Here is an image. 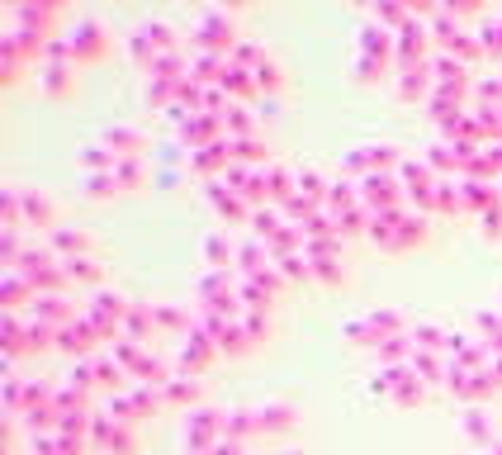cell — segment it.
<instances>
[{
	"label": "cell",
	"mask_w": 502,
	"mask_h": 455,
	"mask_svg": "<svg viewBox=\"0 0 502 455\" xmlns=\"http://www.w3.org/2000/svg\"><path fill=\"white\" fill-rule=\"evenodd\" d=\"M227 67V53H214V48H190V76L195 81H218Z\"/></svg>",
	"instance_id": "5"
},
{
	"label": "cell",
	"mask_w": 502,
	"mask_h": 455,
	"mask_svg": "<svg viewBox=\"0 0 502 455\" xmlns=\"http://www.w3.org/2000/svg\"><path fill=\"white\" fill-rule=\"evenodd\" d=\"M478 44H484V53H497V57H502V10L478 19Z\"/></svg>",
	"instance_id": "9"
},
{
	"label": "cell",
	"mask_w": 502,
	"mask_h": 455,
	"mask_svg": "<svg viewBox=\"0 0 502 455\" xmlns=\"http://www.w3.org/2000/svg\"><path fill=\"white\" fill-rule=\"evenodd\" d=\"M67 38H72L76 62H81V57H100V53H104V24H100L95 15H81L76 24L67 29Z\"/></svg>",
	"instance_id": "2"
},
{
	"label": "cell",
	"mask_w": 502,
	"mask_h": 455,
	"mask_svg": "<svg viewBox=\"0 0 502 455\" xmlns=\"http://www.w3.org/2000/svg\"><path fill=\"white\" fill-rule=\"evenodd\" d=\"M431 86H436V76H431L427 62H417V67H403V72H399V81H393L399 100H427V95H431Z\"/></svg>",
	"instance_id": "3"
},
{
	"label": "cell",
	"mask_w": 502,
	"mask_h": 455,
	"mask_svg": "<svg viewBox=\"0 0 502 455\" xmlns=\"http://www.w3.org/2000/svg\"><path fill=\"white\" fill-rule=\"evenodd\" d=\"M218 86L233 95V100H246V95H256V91H261V86H256V72L237 67L233 57H227V67H223V76H218Z\"/></svg>",
	"instance_id": "4"
},
{
	"label": "cell",
	"mask_w": 502,
	"mask_h": 455,
	"mask_svg": "<svg viewBox=\"0 0 502 455\" xmlns=\"http://www.w3.org/2000/svg\"><path fill=\"white\" fill-rule=\"evenodd\" d=\"M237 34L227 24L223 10H199L195 15V29H190V48H214V53H233Z\"/></svg>",
	"instance_id": "1"
},
{
	"label": "cell",
	"mask_w": 502,
	"mask_h": 455,
	"mask_svg": "<svg viewBox=\"0 0 502 455\" xmlns=\"http://www.w3.org/2000/svg\"><path fill=\"white\" fill-rule=\"evenodd\" d=\"M233 152H237V157H256L261 142H256V138H233Z\"/></svg>",
	"instance_id": "17"
},
{
	"label": "cell",
	"mask_w": 502,
	"mask_h": 455,
	"mask_svg": "<svg viewBox=\"0 0 502 455\" xmlns=\"http://www.w3.org/2000/svg\"><path fill=\"white\" fill-rule=\"evenodd\" d=\"M474 95L484 100V110L502 105V76H484V81H474Z\"/></svg>",
	"instance_id": "11"
},
{
	"label": "cell",
	"mask_w": 502,
	"mask_h": 455,
	"mask_svg": "<svg viewBox=\"0 0 502 455\" xmlns=\"http://www.w3.org/2000/svg\"><path fill=\"white\" fill-rule=\"evenodd\" d=\"M227 57H233V62H237V67H246V72H256V67H261V62H265V48L256 44V38H237V44H233V53H227Z\"/></svg>",
	"instance_id": "8"
},
{
	"label": "cell",
	"mask_w": 502,
	"mask_h": 455,
	"mask_svg": "<svg viewBox=\"0 0 502 455\" xmlns=\"http://www.w3.org/2000/svg\"><path fill=\"white\" fill-rule=\"evenodd\" d=\"M389 67V57H370V53H355V76H361V81H374V76H380Z\"/></svg>",
	"instance_id": "12"
},
{
	"label": "cell",
	"mask_w": 502,
	"mask_h": 455,
	"mask_svg": "<svg viewBox=\"0 0 502 455\" xmlns=\"http://www.w3.org/2000/svg\"><path fill=\"white\" fill-rule=\"evenodd\" d=\"M104 138L119 142V148H142V138H138L133 129H104Z\"/></svg>",
	"instance_id": "16"
},
{
	"label": "cell",
	"mask_w": 502,
	"mask_h": 455,
	"mask_svg": "<svg viewBox=\"0 0 502 455\" xmlns=\"http://www.w3.org/2000/svg\"><path fill=\"white\" fill-rule=\"evenodd\" d=\"M129 53H133V62H138V67H152V62H157V44H152L148 24H138V29L129 34Z\"/></svg>",
	"instance_id": "6"
},
{
	"label": "cell",
	"mask_w": 502,
	"mask_h": 455,
	"mask_svg": "<svg viewBox=\"0 0 502 455\" xmlns=\"http://www.w3.org/2000/svg\"><path fill=\"white\" fill-rule=\"evenodd\" d=\"M446 53H455V57L469 67V62H474L478 53H484V44H478V29H459V34L450 38V44H446Z\"/></svg>",
	"instance_id": "7"
},
{
	"label": "cell",
	"mask_w": 502,
	"mask_h": 455,
	"mask_svg": "<svg viewBox=\"0 0 502 455\" xmlns=\"http://www.w3.org/2000/svg\"><path fill=\"white\" fill-rule=\"evenodd\" d=\"M29 5H38V10H43V15H53V10L62 5V0H29Z\"/></svg>",
	"instance_id": "18"
},
{
	"label": "cell",
	"mask_w": 502,
	"mask_h": 455,
	"mask_svg": "<svg viewBox=\"0 0 502 455\" xmlns=\"http://www.w3.org/2000/svg\"><path fill=\"white\" fill-rule=\"evenodd\" d=\"M351 5H374V0H351Z\"/></svg>",
	"instance_id": "19"
},
{
	"label": "cell",
	"mask_w": 502,
	"mask_h": 455,
	"mask_svg": "<svg viewBox=\"0 0 502 455\" xmlns=\"http://www.w3.org/2000/svg\"><path fill=\"white\" fill-rule=\"evenodd\" d=\"M223 5H242V0H223Z\"/></svg>",
	"instance_id": "20"
},
{
	"label": "cell",
	"mask_w": 502,
	"mask_h": 455,
	"mask_svg": "<svg viewBox=\"0 0 502 455\" xmlns=\"http://www.w3.org/2000/svg\"><path fill=\"white\" fill-rule=\"evenodd\" d=\"M67 76H72L67 62H43V86L48 91H62V86H67Z\"/></svg>",
	"instance_id": "14"
},
{
	"label": "cell",
	"mask_w": 502,
	"mask_h": 455,
	"mask_svg": "<svg viewBox=\"0 0 502 455\" xmlns=\"http://www.w3.org/2000/svg\"><path fill=\"white\" fill-rule=\"evenodd\" d=\"M256 86L261 91H275L280 86V62H270V57L261 62V67H256Z\"/></svg>",
	"instance_id": "15"
},
{
	"label": "cell",
	"mask_w": 502,
	"mask_h": 455,
	"mask_svg": "<svg viewBox=\"0 0 502 455\" xmlns=\"http://www.w3.org/2000/svg\"><path fill=\"white\" fill-rule=\"evenodd\" d=\"M148 34H152L157 53H180V34H176V24H166V19H148Z\"/></svg>",
	"instance_id": "10"
},
{
	"label": "cell",
	"mask_w": 502,
	"mask_h": 455,
	"mask_svg": "<svg viewBox=\"0 0 502 455\" xmlns=\"http://www.w3.org/2000/svg\"><path fill=\"white\" fill-rule=\"evenodd\" d=\"M223 129H233V133H246V129H251V114H246V105H237V100H233V105L223 110Z\"/></svg>",
	"instance_id": "13"
}]
</instances>
